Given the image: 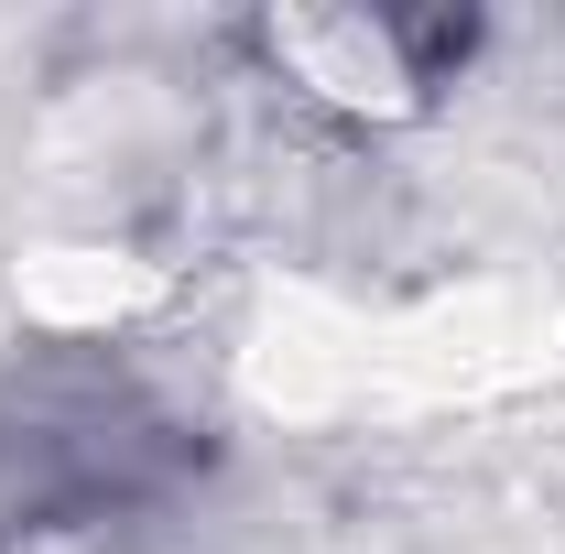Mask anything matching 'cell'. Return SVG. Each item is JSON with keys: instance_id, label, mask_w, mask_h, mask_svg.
I'll list each match as a JSON object with an SVG mask.
<instances>
[{"instance_id": "6da1fadb", "label": "cell", "mask_w": 565, "mask_h": 554, "mask_svg": "<svg viewBox=\"0 0 565 554\" xmlns=\"http://www.w3.org/2000/svg\"><path fill=\"white\" fill-rule=\"evenodd\" d=\"M185 468V424L141 392L131 370H33L0 392V489H11V522L22 533H55V522H131L152 511Z\"/></svg>"}, {"instance_id": "7a4b0ae2", "label": "cell", "mask_w": 565, "mask_h": 554, "mask_svg": "<svg viewBox=\"0 0 565 554\" xmlns=\"http://www.w3.org/2000/svg\"><path fill=\"white\" fill-rule=\"evenodd\" d=\"M479 22L468 11H273L262 55H273L305 98L359 109V120H403L446 76L468 66Z\"/></svg>"}]
</instances>
